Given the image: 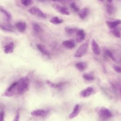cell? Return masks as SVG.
<instances>
[{
    "instance_id": "17",
    "label": "cell",
    "mask_w": 121,
    "mask_h": 121,
    "mask_svg": "<svg viewBox=\"0 0 121 121\" xmlns=\"http://www.w3.org/2000/svg\"><path fill=\"white\" fill-rule=\"evenodd\" d=\"M62 44L64 46L68 49H72L75 46V43L72 40L64 41L62 42Z\"/></svg>"
},
{
    "instance_id": "25",
    "label": "cell",
    "mask_w": 121,
    "mask_h": 121,
    "mask_svg": "<svg viewBox=\"0 0 121 121\" xmlns=\"http://www.w3.org/2000/svg\"><path fill=\"white\" fill-rule=\"evenodd\" d=\"M78 29H77V28L75 27H65V30L67 33L68 34H73L75 33H76Z\"/></svg>"
},
{
    "instance_id": "32",
    "label": "cell",
    "mask_w": 121,
    "mask_h": 121,
    "mask_svg": "<svg viewBox=\"0 0 121 121\" xmlns=\"http://www.w3.org/2000/svg\"><path fill=\"white\" fill-rule=\"evenodd\" d=\"M19 112L17 111L13 120L12 121H19Z\"/></svg>"
},
{
    "instance_id": "1",
    "label": "cell",
    "mask_w": 121,
    "mask_h": 121,
    "mask_svg": "<svg viewBox=\"0 0 121 121\" xmlns=\"http://www.w3.org/2000/svg\"><path fill=\"white\" fill-rule=\"evenodd\" d=\"M17 82V95L24 93L28 88L29 80L27 77L21 78Z\"/></svg>"
},
{
    "instance_id": "26",
    "label": "cell",
    "mask_w": 121,
    "mask_h": 121,
    "mask_svg": "<svg viewBox=\"0 0 121 121\" xmlns=\"http://www.w3.org/2000/svg\"><path fill=\"white\" fill-rule=\"evenodd\" d=\"M105 53L113 61L116 62V59L114 56V55H113V54L112 53V52L109 50H105Z\"/></svg>"
},
{
    "instance_id": "22",
    "label": "cell",
    "mask_w": 121,
    "mask_h": 121,
    "mask_svg": "<svg viewBox=\"0 0 121 121\" xmlns=\"http://www.w3.org/2000/svg\"><path fill=\"white\" fill-rule=\"evenodd\" d=\"M0 12L5 16V17L7 21L10 20L11 18V15L5 9H3L1 7H0Z\"/></svg>"
},
{
    "instance_id": "3",
    "label": "cell",
    "mask_w": 121,
    "mask_h": 121,
    "mask_svg": "<svg viewBox=\"0 0 121 121\" xmlns=\"http://www.w3.org/2000/svg\"><path fill=\"white\" fill-rule=\"evenodd\" d=\"M88 46V42L86 41L85 43L81 44L78 48L74 56L75 57H81L83 56L87 52Z\"/></svg>"
},
{
    "instance_id": "9",
    "label": "cell",
    "mask_w": 121,
    "mask_h": 121,
    "mask_svg": "<svg viewBox=\"0 0 121 121\" xmlns=\"http://www.w3.org/2000/svg\"><path fill=\"white\" fill-rule=\"evenodd\" d=\"M47 112L43 109H37L31 112V114L35 117H42L45 116Z\"/></svg>"
},
{
    "instance_id": "31",
    "label": "cell",
    "mask_w": 121,
    "mask_h": 121,
    "mask_svg": "<svg viewBox=\"0 0 121 121\" xmlns=\"http://www.w3.org/2000/svg\"><path fill=\"white\" fill-rule=\"evenodd\" d=\"M5 112L1 110L0 112V121H4Z\"/></svg>"
},
{
    "instance_id": "11",
    "label": "cell",
    "mask_w": 121,
    "mask_h": 121,
    "mask_svg": "<svg viewBox=\"0 0 121 121\" xmlns=\"http://www.w3.org/2000/svg\"><path fill=\"white\" fill-rule=\"evenodd\" d=\"M14 49V44L13 42H10L4 46V51L6 54L11 53L13 52Z\"/></svg>"
},
{
    "instance_id": "10",
    "label": "cell",
    "mask_w": 121,
    "mask_h": 121,
    "mask_svg": "<svg viewBox=\"0 0 121 121\" xmlns=\"http://www.w3.org/2000/svg\"><path fill=\"white\" fill-rule=\"evenodd\" d=\"M80 111V107L78 104H77L75 105L73 109V110L70 114H69V118L70 119H73L76 117L79 114Z\"/></svg>"
},
{
    "instance_id": "8",
    "label": "cell",
    "mask_w": 121,
    "mask_h": 121,
    "mask_svg": "<svg viewBox=\"0 0 121 121\" xmlns=\"http://www.w3.org/2000/svg\"><path fill=\"white\" fill-rule=\"evenodd\" d=\"M91 48L93 52L95 55H98L100 53L101 51L99 46L96 42L94 39H92L91 41Z\"/></svg>"
},
{
    "instance_id": "30",
    "label": "cell",
    "mask_w": 121,
    "mask_h": 121,
    "mask_svg": "<svg viewBox=\"0 0 121 121\" xmlns=\"http://www.w3.org/2000/svg\"><path fill=\"white\" fill-rule=\"evenodd\" d=\"M21 3L25 6H29L31 5L33 2L32 0H21Z\"/></svg>"
},
{
    "instance_id": "2",
    "label": "cell",
    "mask_w": 121,
    "mask_h": 121,
    "mask_svg": "<svg viewBox=\"0 0 121 121\" xmlns=\"http://www.w3.org/2000/svg\"><path fill=\"white\" fill-rule=\"evenodd\" d=\"M15 95H17V82H13L5 91L3 95L5 96L10 97Z\"/></svg>"
},
{
    "instance_id": "16",
    "label": "cell",
    "mask_w": 121,
    "mask_h": 121,
    "mask_svg": "<svg viewBox=\"0 0 121 121\" xmlns=\"http://www.w3.org/2000/svg\"><path fill=\"white\" fill-rule=\"evenodd\" d=\"M37 48L38 49V50L42 52L43 54L47 56H49L50 53L46 49V47L43 44L41 43H39L37 44Z\"/></svg>"
},
{
    "instance_id": "24",
    "label": "cell",
    "mask_w": 121,
    "mask_h": 121,
    "mask_svg": "<svg viewBox=\"0 0 121 121\" xmlns=\"http://www.w3.org/2000/svg\"><path fill=\"white\" fill-rule=\"evenodd\" d=\"M106 10L107 13L110 15H112L114 12V7L112 5L110 4H108L106 6Z\"/></svg>"
},
{
    "instance_id": "28",
    "label": "cell",
    "mask_w": 121,
    "mask_h": 121,
    "mask_svg": "<svg viewBox=\"0 0 121 121\" xmlns=\"http://www.w3.org/2000/svg\"><path fill=\"white\" fill-rule=\"evenodd\" d=\"M83 78L87 81H92L94 79V77L93 76V75H92L91 74H89V73L84 74L83 75Z\"/></svg>"
},
{
    "instance_id": "33",
    "label": "cell",
    "mask_w": 121,
    "mask_h": 121,
    "mask_svg": "<svg viewBox=\"0 0 121 121\" xmlns=\"http://www.w3.org/2000/svg\"><path fill=\"white\" fill-rule=\"evenodd\" d=\"M113 69L117 73H121V67H120L118 66H113Z\"/></svg>"
},
{
    "instance_id": "5",
    "label": "cell",
    "mask_w": 121,
    "mask_h": 121,
    "mask_svg": "<svg viewBox=\"0 0 121 121\" xmlns=\"http://www.w3.org/2000/svg\"><path fill=\"white\" fill-rule=\"evenodd\" d=\"M53 8L58 12L65 15H69V12L68 8L61 6L58 4H53L52 5Z\"/></svg>"
},
{
    "instance_id": "27",
    "label": "cell",
    "mask_w": 121,
    "mask_h": 121,
    "mask_svg": "<svg viewBox=\"0 0 121 121\" xmlns=\"http://www.w3.org/2000/svg\"><path fill=\"white\" fill-rule=\"evenodd\" d=\"M113 29L111 31V33L112 34V35L117 38H120L121 37V33L120 32V31L116 29Z\"/></svg>"
},
{
    "instance_id": "20",
    "label": "cell",
    "mask_w": 121,
    "mask_h": 121,
    "mask_svg": "<svg viewBox=\"0 0 121 121\" xmlns=\"http://www.w3.org/2000/svg\"><path fill=\"white\" fill-rule=\"evenodd\" d=\"M46 83L47 84L51 86V87L54 88H60L63 85V83H53L49 80H47Z\"/></svg>"
},
{
    "instance_id": "6",
    "label": "cell",
    "mask_w": 121,
    "mask_h": 121,
    "mask_svg": "<svg viewBox=\"0 0 121 121\" xmlns=\"http://www.w3.org/2000/svg\"><path fill=\"white\" fill-rule=\"evenodd\" d=\"M99 115L103 119H107L112 116L110 111L105 107H102L99 111Z\"/></svg>"
},
{
    "instance_id": "14",
    "label": "cell",
    "mask_w": 121,
    "mask_h": 121,
    "mask_svg": "<svg viewBox=\"0 0 121 121\" xmlns=\"http://www.w3.org/2000/svg\"><path fill=\"white\" fill-rule=\"evenodd\" d=\"M0 28L3 31L8 32H13L14 31L13 27L8 24L0 23Z\"/></svg>"
},
{
    "instance_id": "12",
    "label": "cell",
    "mask_w": 121,
    "mask_h": 121,
    "mask_svg": "<svg viewBox=\"0 0 121 121\" xmlns=\"http://www.w3.org/2000/svg\"><path fill=\"white\" fill-rule=\"evenodd\" d=\"M93 87L91 86H88L81 92L80 95L84 97H86L90 96L93 93Z\"/></svg>"
},
{
    "instance_id": "18",
    "label": "cell",
    "mask_w": 121,
    "mask_h": 121,
    "mask_svg": "<svg viewBox=\"0 0 121 121\" xmlns=\"http://www.w3.org/2000/svg\"><path fill=\"white\" fill-rule=\"evenodd\" d=\"M89 9L87 8H84L78 11V15L80 18L84 19L88 15Z\"/></svg>"
},
{
    "instance_id": "21",
    "label": "cell",
    "mask_w": 121,
    "mask_h": 121,
    "mask_svg": "<svg viewBox=\"0 0 121 121\" xmlns=\"http://www.w3.org/2000/svg\"><path fill=\"white\" fill-rule=\"evenodd\" d=\"M32 28L36 34L40 33L42 31V28L41 27L39 26V24L36 23H34L32 24Z\"/></svg>"
},
{
    "instance_id": "7",
    "label": "cell",
    "mask_w": 121,
    "mask_h": 121,
    "mask_svg": "<svg viewBox=\"0 0 121 121\" xmlns=\"http://www.w3.org/2000/svg\"><path fill=\"white\" fill-rule=\"evenodd\" d=\"M85 37V33L83 30L78 29L76 32V41L81 43L84 41Z\"/></svg>"
},
{
    "instance_id": "19",
    "label": "cell",
    "mask_w": 121,
    "mask_h": 121,
    "mask_svg": "<svg viewBox=\"0 0 121 121\" xmlns=\"http://www.w3.org/2000/svg\"><path fill=\"white\" fill-rule=\"evenodd\" d=\"M76 67L80 71H83L86 68L87 64L85 62H79L76 64Z\"/></svg>"
},
{
    "instance_id": "37",
    "label": "cell",
    "mask_w": 121,
    "mask_h": 121,
    "mask_svg": "<svg viewBox=\"0 0 121 121\" xmlns=\"http://www.w3.org/2000/svg\"></svg>"
},
{
    "instance_id": "36",
    "label": "cell",
    "mask_w": 121,
    "mask_h": 121,
    "mask_svg": "<svg viewBox=\"0 0 121 121\" xmlns=\"http://www.w3.org/2000/svg\"></svg>"
},
{
    "instance_id": "15",
    "label": "cell",
    "mask_w": 121,
    "mask_h": 121,
    "mask_svg": "<svg viewBox=\"0 0 121 121\" xmlns=\"http://www.w3.org/2000/svg\"><path fill=\"white\" fill-rule=\"evenodd\" d=\"M16 27L20 32L22 33L26 30V25L25 22L23 21H19L16 24Z\"/></svg>"
},
{
    "instance_id": "4",
    "label": "cell",
    "mask_w": 121,
    "mask_h": 121,
    "mask_svg": "<svg viewBox=\"0 0 121 121\" xmlns=\"http://www.w3.org/2000/svg\"><path fill=\"white\" fill-rule=\"evenodd\" d=\"M28 12L32 15L36 16L43 18L46 17V15L40 9L36 7H33L28 10Z\"/></svg>"
},
{
    "instance_id": "34",
    "label": "cell",
    "mask_w": 121,
    "mask_h": 121,
    "mask_svg": "<svg viewBox=\"0 0 121 121\" xmlns=\"http://www.w3.org/2000/svg\"><path fill=\"white\" fill-rule=\"evenodd\" d=\"M107 2H108V3H111L112 2V0H107Z\"/></svg>"
},
{
    "instance_id": "23",
    "label": "cell",
    "mask_w": 121,
    "mask_h": 121,
    "mask_svg": "<svg viewBox=\"0 0 121 121\" xmlns=\"http://www.w3.org/2000/svg\"><path fill=\"white\" fill-rule=\"evenodd\" d=\"M63 20L58 17H54L50 20V22L53 24H60L63 22Z\"/></svg>"
},
{
    "instance_id": "13",
    "label": "cell",
    "mask_w": 121,
    "mask_h": 121,
    "mask_svg": "<svg viewBox=\"0 0 121 121\" xmlns=\"http://www.w3.org/2000/svg\"><path fill=\"white\" fill-rule=\"evenodd\" d=\"M106 24L109 27L113 29L121 24V20L118 19L113 21H106Z\"/></svg>"
},
{
    "instance_id": "35",
    "label": "cell",
    "mask_w": 121,
    "mask_h": 121,
    "mask_svg": "<svg viewBox=\"0 0 121 121\" xmlns=\"http://www.w3.org/2000/svg\"><path fill=\"white\" fill-rule=\"evenodd\" d=\"M101 0V1H103V0Z\"/></svg>"
},
{
    "instance_id": "29",
    "label": "cell",
    "mask_w": 121,
    "mask_h": 121,
    "mask_svg": "<svg viewBox=\"0 0 121 121\" xmlns=\"http://www.w3.org/2000/svg\"><path fill=\"white\" fill-rule=\"evenodd\" d=\"M70 7L75 12H78L79 11L78 7L77 6L76 3L75 2H72L70 4Z\"/></svg>"
}]
</instances>
